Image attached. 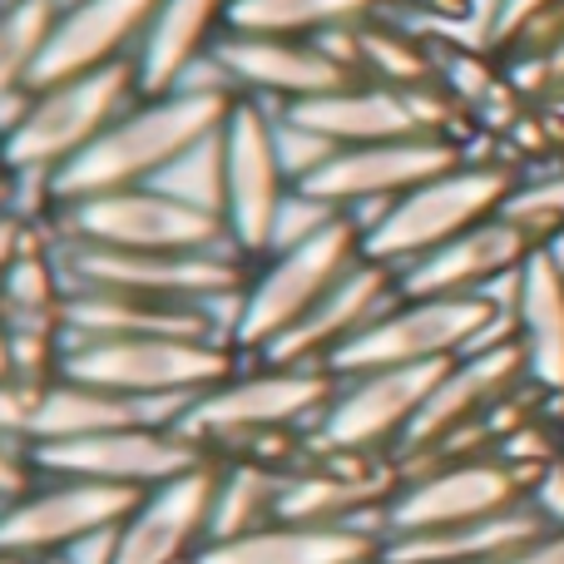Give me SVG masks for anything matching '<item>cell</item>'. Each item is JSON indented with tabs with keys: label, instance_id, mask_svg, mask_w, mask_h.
Masks as SVG:
<instances>
[{
	"label": "cell",
	"instance_id": "cell-1",
	"mask_svg": "<svg viewBox=\"0 0 564 564\" xmlns=\"http://www.w3.org/2000/svg\"><path fill=\"white\" fill-rule=\"evenodd\" d=\"M337 377L327 367H292V361H243L228 381L204 391L178 411L174 426L208 460H273L292 466L307 451V431L327 411Z\"/></svg>",
	"mask_w": 564,
	"mask_h": 564
},
{
	"label": "cell",
	"instance_id": "cell-2",
	"mask_svg": "<svg viewBox=\"0 0 564 564\" xmlns=\"http://www.w3.org/2000/svg\"><path fill=\"white\" fill-rule=\"evenodd\" d=\"M234 105H238V95H228V89H188V85L139 95L95 139V149H85L75 164L55 174L59 208L75 204V198L154 184L174 159H184L194 144L218 134Z\"/></svg>",
	"mask_w": 564,
	"mask_h": 564
},
{
	"label": "cell",
	"instance_id": "cell-3",
	"mask_svg": "<svg viewBox=\"0 0 564 564\" xmlns=\"http://www.w3.org/2000/svg\"><path fill=\"white\" fill-rule=\"evenodd\" d=\"M243 367L228 337H69L59 371L178 421L188 401Z\"/></svg>",
	"mask_w": 564,
	"mask_h": 564
},
{
	"label": "cell",
	"instance_id": "cell-4",
	"mask_svg": "<svg viewBox=\"0 0 564 564\" xmlns=\"http://www.w3.org/2000/svg\"><path fill=\"white\" fill-rule=\"evenodd\" d=\"M139 89L134 59L124 65H105L89 75H69L55 85H35L20 124L0 144V164L20 178H50L55 184L59 169H69L85 149H95V139L124 115Z\"/></svg>",
	"mask_w": 564,
	"mask_h": 564
},
{
	"label": "cell",
	"instance_id": "cell-5",
	"mask_svg": "<svg viewBox=\"0 0 564 564\" xmlns=\"http://www.w3.org/2000/svg\"><path fill=\"white\" fill-rule=\"evenodd\" d=\"M520 174L506 164V159H460L446 174L426 178L421 188H411L406 198L387 204L367 228H361V243H367V258L377 263L411 268L416 258L436 253L441 243L470 234L476 224L496 218L506 208V198L516 194Z\"/></svg>",
	"mask_w": 564,
	"mask_h": 564
},
{
	"label": "cell",
	"instance_id": "cell-6",
	"mask_svg": "<svg viewBox=\"0 0 564 564\" xmlns=\"http://www.w3.org/2000/svg\"><path fill=\"white\" fill-rule=\"evenodd\" d=\"M361 253H367V243H361L357 218L341 214L322 234L302 238V243H282L268 258H258L234 312L238 357H268Z\"/></svg>",
	"mask_w": 564,
	"mask_h": 564
},
{
	"label": "cell",
	"instance_id": "cell-7",
	"mask_svg": "<svg viewBox=\"0 0 564 564\" xmlns=\"http://www.w3.org/2000/svg\"><path fill=\"white\" fill-rule=\"evenodd\" d=\"M510 312L496 307L490 297H411L401 292L397 307H387L337 361L332 377H351V371H391V367H441L480 341L506 337Z\"/></svg>",
	"mask_w": 564,
	"mask_h": 564
},
{
	"label": "cell",
	"instance_id": "cell-8",
	"mask_svg": "<svg viewBox=\"0 0 564 564\" xmlns=\"http://www.w3.org/2000/svg\"><path fill=\"white\" fill-rule=\"evenodd\" d=\"M55 238L89 248H124V253H238L224 218L154 184L75 198L59 208Z\"/></svg>",
	"mask_w": 564,
	"mask_h": 564
},
{
	"label": "cell",
	"instance_id": "cell-9",
	"mask_svg": "<svg viewBox=\"0 0 564 564\" xmlns=\"http://www.w3.org/2000/svg\"><path fill=\"white\" fill-rule=\"evenodd\" d=\"M139 506L134 490L99 486L79 476H40L30 490L0 506V555L20 564H50L69 560L85 545L115 535L124 516Z\"/></svg>",
	"mask_w": 564,
	"mask_h": 564
},
{
	"label": "cell",
	"instance_id": "cell-10",
	"mask_svg": "<svg viewBox=\"0 0 564 564\" xmlns=\"http://www.w3.org/2000/svg\"><path fill=\"white\" fill-rule=\"evenodd\" d=\"M530 500V476L510 466L506 456H456L411 466L401 476V490L391 496L381 516V535H431V530L470 525V520L500 516Z\"/></svg>",
	"mask_w": 564,
	"mask_h": 564
},
{
	"label": "cell",
	"instance_id": "cell-11",
	"mask_svg": "<svg viewBox=\"0 0 564 564\" xmlns=\"http://www.w3.org/2000/svg\"><path fill=\"white\" fill-rule=\"evenodd\" d=\"M441 371H446V361L441 367H391L337 377L327 411L307 431V446L332 451V456H401Z\"/></svg>",
	"mask_w": 564,
	"mask_h": 564
},
{
	"label": "cell",
	"instance_id": "cell-12",
	"mask_svg": "<svg viewBox=\"0 0 564 564\" xmlns=\"http://www.w3.org/2000/svg\"><path fill=\"white\" fill-rule=\"evenodd\" d=\"M292 188L297 184L278 154L273 109L258 99H238L224 119V224L248 263L273 248L278 214Z\"/></svg>",
	"mask_w": 564,
	"mask_h": 564
},
{
	"label": "cell",
	"instance_id": "cell-13",
	"mask_svg": "<svg viewBox=\"0 0 564 564\" xmlns=\"http://www.w3.org/2000/svg\"><path fill=\"white\" fill-rule=\"evenodd\" d=\"M460 159H466L460 139H446V134L381 139V144L337 149V154L297 188H307L312 198H322V204H332L337 214L357 218V228H367L387 204L406 198L411 188H421L426 178L446 174Z\"/></svg>",
	"mask_w": 564,
	"mask_h": 564
},
{
	"label": "cell",
	"instance_id": "cell-14",
	"mask_svg": "<svg viewBox=\"0 0 564 564\" xmlns=\"http://www.w3.org/2000/svg\"><path fill=\"white\" fill-rule=\"evenodd\" d=\"M30 460H35L40 476H79V480H99V486H119L144 496V490L204 466L208 456L174 421H134V426L95 431V436L35 451Z\"/></svg>",
	"mask_w": 564,
	"mask_h": 564
},
{
	"label": "cell",
	"instance_id": "cell-15",
	"mask_svg": "<svg viewBox=\"0 0 564 564\" xmlns=\"http://www.w3.org/2000/svg\"><path fill=\"white\" fill-rule=\"evenodd\" d=\"M397 456H332V451H302L282 470V506L278 520L302 525H377L391 496L401 490Z\"/></svg>",
	"mask_w": 564,
	"mask_h": 564
},
{
	"label": "cell",
	"instance_id": "cell-16",
	"mask_svg": "<svg viewBox=\"0 0 564 564\" xmlns=\"http://www.w3.org/2000/svg\"><path fill=\"white\" fill-rule=\"evenodd\" d=\"M214 490L218 460L144 490L124 525L109 535L105 564H198L214 545Z\"/></svg>",
	"mask_w": 564,
	"mask_h": 564
},
{
	"label": "cell",
	"instance_id": "cell-17",
	"mask_svg": "<svg viewBox=\"0 0 564 564\" xmlns=\"http://www.w3.org/2000/svg\"><path fill=\"white\" fill-rule=\"evenodd\" d=\"M214 65L224 69L238 99H258L268 109L302 105V99H317L357 79L322 50V40L248 35V30H224V40L214 45Z\"/></svg>",
	"mask_w": 564,
	"mask_h": 564
},
{
	"label": "cell",
	"instance_id": "cell-18",
	"mask_svg": "<svg viewBox=\"0 0 564 564\" xmlns=\"http://www.w3.org/2000/svg\"><path fill=\"white\" fill-rule=\"evenodd\" d=\"M530 253H535V243L506 214H496L470 234L441 243L436 253L401 268V292H411V297H490L496 307L510 312L516 278Z\"/></svg>",
	"mask_w": 564,
	"mask_h": 564
},
{
	"label": "cell",
	"instance_id": "cell-19",
	"mask_svg": "<svg viewBox=\"0 0 564 564\" xmlns=\"http://www.w3.org/2000/svg\"><path fill=\"white\" fill-rule=\"evenodd\" d=\"M401 297V273L391 263H377V258L361 253L357 263L347 268L322 302L278 341L268 357L258 361H292V367H332L371 322L381 317L387 307H397Z\"/></svg>",
	"mask_w": 564,
	"mask_h": 564
},
{
	"label": "cell",
	"instance_id": "cell-20",
	"mask_svg": "<svg viewBox=\"0 0 564 564\" xmlns=\"http://www.w3.org/2000/svg\"><path fill=\"white\" fill-rule=\"evenodd\" d=\"M154 10L159 0H59V20L55 35H50L45 65H40V85L134 59Z\"/></svg>",
	"mask_w": 564,
	"mask_h": 564
},
{
	"label": "cell",
	"instance_id": "cell-21",
	"mask_svg": "<svg viewBox=\"0 0 564 564\" xmlns=\"http://www.w3.org/2000/svg\"><path fill=\"white\" fill-rule=\"evenodd\" d=\"M510 327L525 347L530 381L564 401V238L525 258L510 297Z\"/></svg>",
	"mask_w": 564,
	"mask_h": 564
},
{
	"label": "cell",
	"instance_id": "cell-22",
	"mask_svg": "<svg viewBox=\"0 0 564 564\" xmlns=\"http://www.w3.org/2000/svg\"><path fill=\"white\" fill-rule=\"evenodd\" d=\"M387 555V535L377 525H302L273 520L238 540L208 545L198 564H377Z\"/></svg>",
	"mask_w": 564,
	"mask_h": 564
},
{
	"label": "cell",
	"instance_id": "cell-23",
	"mask_svg": "<svg viewBox=\"0 0 564 564\" xmlns=\"http://www.w3.org/2000/svg\"><path fill=\"white\" fill-rule=\"evenodd\" d=\"M228 10L234 0H159L149 35L134 55L139 89L144 95L174 89L188 69L204 65L228 30Z\"/></svg>",
	"mask_w": 564,
	"mask_h": 564
},
{
	"label": "cell",
	"instance_id": "cell-24",
	"mask_svg": "<svg viewBox=\"0 0 564 564\" xmlns=\"http://www.w3.org/2000/svg\"><path fill=\"white\" fill-rule=\"evenodd\" d=\"M545 520L525 506L500 510V516L470 520V525L431 530V535H401L387 540V564H506L510 555L530 545L535 535H545Z\"/></svg>",
	"mask_w": 564,
	"mask_h": 564
},
{
	"label": "cell",
	"instance_id": "cell-25",
	"mask_svg": "<svg viewBox=\"0 0 564 564\" xmlns=\"http://www.w3.org/2000/svg\"><path fill=\"white\" fill-rule=\"evenodd\" d=\"M282 470L273 460L234 456L218 460V490H214V545L218 540H238L253 530L273 525L282 506Z\"/></svg>",
	"mask_w": 564,
	"mask_h": 564
},
{
	"label": "cell",
	"instance_id": "cell-26",
	"mask_svg": "<svg viewBox=\"0 0 564 564\" xmlns=\"http://www.w3.org/2000/svg\"><path fill=\"white\" fill-rule=\"evenodd\" d=\"M371 6H377V0H234V10H228V30L317 40V35H327V30L367 20Z\"/></svg>",
	"mask_w": 564,
	"mask_h": 564
},
{
	"label": "cell",
	"instance_id": "cell-27",
	"mask_svg": "<svg viewBox=\"0 0 564 564\" xmlns=\"http://www.w3.org/2000/svg\"><path fill=\"white\" fill-rule=\"evenodd\" d=\"M154 188H164V194L224 218V129L208 134L204 144H194L184 159H174V164L154 178Z\"/></svg>",
	"mask_w": 564,
	"mask_h": 564
},
{
	"label": "cell",
	"instance_id": "cell-28",
	"mask_svg": "<svg viewBox=\"0 0 564 564\" xmlns=\"http://www.w3.org/2000/svg\"><path fill=\"white\" fill-rule=\"evenodd\" d=\"M500 214H506L535 248L564 238V169L520 178L516 194L506 198V208H500Z\"/></svg>",
	"mask_w": 564,
	"mask_h": 564
},
{
	"label": "cell",
	"instance_id": "cell-29",
	"mask_svg": "<svg viewBox=\"0 0 564 564\" xmlns=\"http://www.w3.org/2000/svg\"><path fill=\"white\" fill-rule=\"evenodd\" d=\"M50 234H55V228L30 224V218L15 214V208H0V278H6L10 268H15L35 243H45Z\"/></svg>",
	"mask_w": 564,
	"mask_h": 564
},
{
	"label": "cell",
	"instance_id": "cell-30",
	"mask_svg": "<svg viewBox=\"0 0 564 564\" xmlns=\"http://www.w3.org/2000/svg\"><path fill=\"white\" fill-rule=\"evenodd\" d=\"M30 480H35V460H30V451H20L15 441L0 436V506L15 500L20 490H30Z\"/></svg>",
	"mask_w": 564,
	"mask_h": 564
},
{
	"label": "cell",
	"instance_id": "cell-31",
	"mask_svg": "<svg viewBox=\"0 0 564 564\" xmlns=\"http://www.w3.org/2000/svg\"><path fill=\"white\" fill-rule=\"evenodd\" d=\"M560 0H500L496 6V40H516L535 15H545Z\"/></svg>",
	"mask_w": 564,
	"mask_h": 564
},
{
	"label": "cell",
	"instance_id": "cell-32",
	"mask_svg": "<svg viewBox=\"0 0 564 564\" xmlns=\"http://www.w3.org/2000/svg\"><path fill=\"white\" fill-rule=\"evenodd\" d=\"M506 564H564V530H545V535H535L520 555H510Z\"/></svg>",
	"mask_w": 564,
	"mask_h": 564
},
{
	"label": "cell",
	"instance_id": "cell-33",
	"mask_svg": "<svg viewBox=\"0 0 564 564\" xmlns=\"http://www.w3.org/2000/svg\"><path fill=\"white\" fill-rule=\"evenodd\" d=\"M15 377V351H10V337L0 332V381Z\"/></svg>",
	"mask_w": 564,
	"mask_h": 564
},
{
	"label": "cell",
	"instance_id": "cell-34",
	"mask_svg": "<svg viewBox=\"0 0 564 564\" xmlns=\"http://www.w3.org/2000/svg\"><path fill=\"white\" fill-rule=\"evenodd\" d=\"M10 198H15V178H10V169L0 164V208H10Z\"/></svg>",
	"mask_w": 564,
	"mask_h": 564
},
{
	"label": "cell",
	"instance_id": "cell-35",
	"mask_svg": "<svg viewBox=\"0 0 564 564\" xmlns=\"http://www.w3.org/2000/svg\"><path fill=\"white\" fill-rule=\"evenodd\" d=\"M0 564H20V560H10V555H0Z\"/></svg>",
	"mask_w": 564,
	"mask_h": 564
},
{
	"label": "cell",
	"instance_id": "cell-36",
	"mask_svg": "<svg viewBox=\"0 0 564 564\" xmlns=\"http://www.w3.org/2000/svg\"><path fill=\"white\" fill-rule=\"evenodd\" d=\"M50 564H69V560H50Z\"/></svg>",
	"mask_w": 564,
	"mask_h": 564
},
{
	"label": "cell",
	"instance_id": "cell-37",
	"mask_svg": "<svg viewBox=\"0 0 564 564\" xmlns=\"http://www.w3.org/2000/svg\"><path fill=\"white\" fill-rule=\"evenodd\" d=\"M377 564H387V560H377Z\"/></svg>",
	"mask_w": 564,
	"mask_h": 564
}]
</instances>
